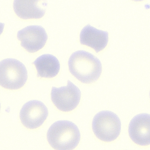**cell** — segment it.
<instances>
[{
	"instance_id": "10",
	"label": "cell",
	"mask_w": 150,
	"mask_h": 150,
	"mask_svg": "<svg viewBox=\"0 0 150 150\" xmlns=\"http://www.w3.org/2000/svg\"><path fill=\"white\" fill-rule=\"evenodd\" d=\"M80 41L81 45L91 47L98 53L107 46L108 42V33L88 24L81 30Z\"/></svg>"
},
{
	"instance_id": "14",
	"label": "cell",
	"mask_w": 150,
	"mask_h": 150,
	"mask_svg": "<svg viewBox=\"0 0 150 150\" xmlns=\"http://www.w3.org/2000/svg\"><path fill=\"white\" fill-rule=\"evenodd\" d=\"M0 109H1V103H0Z\"/></svg>"
},
{
	"instance_id": "12",
	"label": "cell",
	"mask_w": 150,
	"mask_h": 150,
	"mask_svg": "<svg viewBox=\"0 0 150 150\" xmlns=\"http://www.w3.org/2000/svg\"><path fill=\"white\" fill-rule=\"evenodd\" d=\"M4 27H5V24L3 23H0V35L2 34L4 30Z\"/></svg>"
},
{
	"instance_id": "13",
	"label": "cell",
	"mask_w": 150,
	"mask_h": 150,
	"mask_svg": "<svg viewBox=\"0 0 150 150\" xmlns=\"http://www.w3.org/2000/svg\"><path fill=\"white\" fill-rule=\"evenodd\" d=\"M132 1H143L144 0H132Z\"/></svg>"
},
{
	"instance_id": "6",
	"label": "cell",
	"mask_w": 150,
	"mask_h": 150,
	"mask_svg": "<svg viewBox=\"0 0 150 150\" xmlns=\"http://www.w3.org/2000/svg\"><path fill=\"white\" fill-rule=\"evenodd\" d=\"M48 115V109L42 102L33 100L23 106L20 116L22 123L26 128L35 129L44 123Z\"/></svg>"
},
{
	"instance_id": "9",
	"label": "cell",
	"mask_w": 150,
	"mask_h": 150,
	"mask_svg": "<svg viewBox=\"0 0 150 150\" xmlns=\"http://www.w3.org/2000/svg\"><path fill=\"white\" fill-rule=\"evenodd\" d=\"M47 5L46 0H14L13 8L21 19H38L45 14Z\"/></svg>"
},
{
	"instance_id": "5",
	"label": "cell",
	"mask_w": 150,
	"mask_h": 150,
	"mask_svg": "<svg viewBox=\"0 0 150 150\" xmlns=\"http://www.w3.org/2000/svg\"><path fill=\"white\" fill-rule=\"evenodd\" d=\"M51 95L52 101L58 109L68 112L73 110L79 105L81 92L78 87L68 80L66 86L52 87Z\"/></svg>"
},
{
	"instance_id": "8",
	"label": "cell",
	"mask_w": 150,
	"mask_h": 150,
	"mask_svg": "<svg viewBox=\"0 0 150 150\" xmlns=\"http://www.w3.org/2000/svg\"><path fill=\"white\" fill-rule=\"evenodd\" d=\"M129 133L132 140L137 144H150V115L141 114L134 117L129 125Z\"/></svg>"
},
{
	"instance_id": "4",
	"label": "cell",
	"mask_w": 150,
	"mask_h": 150,
	"mask_svg": "<svg viewBox=\"0 0 150 150\" xmlns=\"http://www.w3.org/2000/svg\"><path fill=\"white\" fill-rule=\"evenodd\" d=\"M94 133L100 140L111 142L116 139L120 133L121 122L118 117L108 110L97 113L93 120Z\"/></svg>"
},
{
	"instance_id": "3",
	"label": "cell",
	"mask_w": 150,
	"mask_h": 150,
	"mask_svg": "<svg viewBox=\"0 0 150 150\" xmlns=\"http://www.w3.org/2000/svg\"><path fill=\"white\" fill-rule=\"evenodd\" d=\"M28 78L26 67L19 60L9 58L0 62V86L2 87L19 89L25 85Z\"/></svg>"
},
{
	"instance_id": "15",
	"label": "cell",
	"mask_w": 150,
	"mask_h": 150,
	"mask_svg": "<svg viewBox=\"0 0 150 150\" xmlns=\"http://www.w3.org/2000/svg\"></svg>"
},
{
	"instance_id": "2",
	"label": "cell",
	"mask_w": 150,
	"mask_h": 150,
	"mask_svg": "<svg viewBox=\"0 0 150 150\" xmlns=\"http://www.w3.org/2000/svg\"><path fill=\"white\" fill-rule=\"evenodd\" d=\"M47 138L56 150H73L79 143L81 134L76 125L67 120L57 121L49 128Z\"/></svg>"
},
{
	"instance_id": "7",
	"label": "cell",
	"mask_w": 150,
	"mask_h": 150,
	"mask_svg": "<svg viewBox=\"0 0 150 150\" xmlns=\"http://www.w3.org/2000/svg\"><path fill=\"white\" fill-rule=\"evenodd\" d=\"M17 38L21 45L27 51L34 53L45 45L48 35L45 29L41 26H28L17 33Z\"/></svg>"
},
{
	"instance_id": "1",
	"label": "cell",
	"mask_w": 150,
	"mask_h": 150,
	"mask_svg": "<svg viewBox=\"0 0 150 150\" xmlns=\"http://www.w3.org/2000/svg\"><path fill=\"white\" fill-rule=\"evenodd\" d=\"M68 64L71 73L85 84L96 81L102 71L101 63L99 59L84 50L78 51L73 53Z\"/></svg>"
},
{
	"instance_id": "11",
	"label": "cell",
	"mask_w": 150,
	"mask_h": 150,
	"mask_svg": "<svg viewBox=\"0 0 150 150\" xmlns=\"http://www.w3.org/2000/svg\"><path fill=\"white\" fill-rule=\"evenodd\" d=\"M37 71L38 77L52 78L57 75L60 70L59 61L51 54H44L33 63Z\"/></svg>"
}]
</instances>
